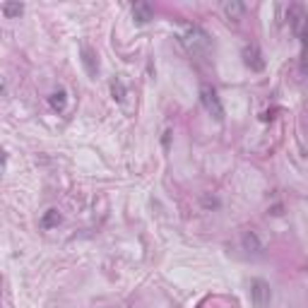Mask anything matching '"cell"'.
<instances>
[{"label":"cell","mask_w":308,"mask_h":308,"mask_svg":"<svg viewBox=\"0 0 308 308\" xmlns=\"http://www.w3.org/2000/svg\"><path fill=\"white\" fill-rule=\"evenodd\" d=\"M181 43L193 53V56H200V53H207L209 46H212V39L209 34L202 27H188V29L181 34Z\"/></svg>","instance_id":"obj_1"},{"label":"cell","mask_w":308,"mask_h":308,"mask_svg":"<svg viewBox=\"0 0 308 308\" xmlns=\"http://www.w3.org/2000/svg\"><path fill=\"white\" fill-rule=\"evenodd\" d=\"M289 27H291L294 36L298 39L301 49H303V56H306V49H308V15L301 5H291V8H289Z\"/></svg>","instance_id":"obj_2"},{"label":"cell","mask_w":308,"mask_h":308,"mask_svg":"<svg viewBox=\"0 0 308 308\" xmlns=\"http://www.w3.org/2000/svg\"><path fill=\"white\" fill-rule=\"evenodd\" d=\"M200 101H202L205 111H207L214 120H219V123L224 120V104H222V99H219V94L214 87L202 84V87H200Z\"/></svg>","instance_id":"obj_3"},{"label":"cell","mask_w":308,"mask_h":308,"mask_svg":"<svg viewBox=\"0 0 308 308\" xmlns=\"http://www.w3.org/2000/svg\"><path fill=\"white\" fill-rule=\"evenodd\" d=\"M250 301L255 308H268L272 301V289L265 279H253L250 282Z\"/></svg>","instance_id":"obj_4"},{"label":"cell","mask_w":308,"mask_h":308,"mask_svg":"<svg viewBox=\"0 0 308 308\" xmlns=\"http://www.w3.org/2000/svg\"><path fill=\"white\" fill-rule=\"evenodd\" d=\"M241 58H243V65L250 68L253 72L265 70V58H262V51H260L258 43H246L243 51H241Z\"/></svg>","instance_id":"obj_5"},{"label":"cell","mask_w":308,"mask_h":308,"mask_svg":"<svg viewBox=\"0 0 308 308\" xmlns=\"http://www.w3.org/2000/svg\"><path fill=\"white\" fill-rule=\"evenodd\" d=\"M133 20L138 22V24H147L149 20H154V8L149 3H138L133 8Z\"/></svg>","instance_id":"obj_6"},{"label":"cell","mask_w":308,"mask_h":308,"mask_svg":"<svg viewBox=\"0 0 308 308\" xmlns=\"http://www.w3.org/2000/svg\"><path fill=\"white\" fill-rule=\"evenodd\" d=\"M49 104H51V109H53V111L63 113V111H65V106H68V94H65V90L53 92V94L49 97Z\"/></svg>","instance_id":"obj_7"},{"label":"cell","mask_w":308,"mask_h":308,"mask_svg":"<svg viewBox=\"0 0 308 308\" xmlns=\"http://www.w3.org/2000/svg\"><path fill=\"white\" fill-rule=\"evenodd\" d=\"M243 248L253 250V253H260V250H262V243H260L255 231H246V234H243Z\"/></svg>","instance_id":"obj_8"},{"label":"cell","mask_w":308,"mask_h":308,"mask_svg":"<svg viewBox=\"0 0 308 308\" xmlns=\"http://www.w3.org/2000/svg\"><path fill=\"white\" fill-rule=\"evenodd\" d=\"M82 63H84V68H87V72H90V75H97V72H99L97 56H94L90 49H82Z\"/></svg>","instance_id":"obj_9"},{"label":"cell","mask_w":308,"mask_h":308,"mask_svg":"<svg viewBox=\"0 0 308 308\" xmlns=\"http://www.w3.org/2000/svg\"><path fill=\"white\" fill-rule=\"evenodd\" d=\"M60 214H58V209H49L46 214H43V219H41V227L43 229H51V227H58L60 224Z\"/></svg>","instance_id":"obj_10"},{"label":"cell","mask_w":308,"mask_h":308,"mask_svg":"<svg viewBox=\"0 0 308 308\" xmlns=\"http://www.w3.org/2000/svg\"><path fill=\"white\" fill-rule=\"evenodd\" d=\"M222 10H224V15H227V17L236 20L241 12H243V5H241V3H224V5H222Z\"/></svg>","instance_id":"obj_11"},{"label":"cell","mask_w":308,"mask_h":308,"mask_svg":"<svg viewBox=\"0 0 308 308\" xmlns=\"http://www.w3.org/2000/svg\"><path fill=\"white\" fill-rule=\"evenodd\" d=\"M22 12H24V5H20V3H5L3 5V15L5 17H20Z\"/></svg>","instance_id":"obj_12"},{"label":"cell","mask_w":308,"mask_h":308,"mask_svg":"<svg viewBox=\"0 0 308 308\" xmlns=\"http://www.w3.org/2000/svg\"><path fill=\"white\" fill-rule=\"evenodd\" d=\"M111 92H113V99H118L123 101V94H125V87H123V82L116 80L113 84H111Z\"/></svg>","instance_id":"obj_13"}]
</instances>
